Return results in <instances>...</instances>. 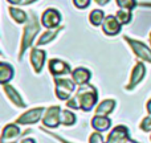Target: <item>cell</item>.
I'll return each instance as SVG.
<instances>
[{
	"mask_svg": "<svg viewBox=\"0 0 151 143\" xmlns=\"http://www.w3.org/2000/svg\"><path fill=\"white\" fill-rule=\"evenodd\" d=\"M49 72L52 73L55 77L57 75H63V74H68V73H72L70 66L65 63V61L57 60V58H52L49 61Z\"/></svg>",
	"mask_w": 151,
	"mask_h": 143,
	"instance_id": "cell-12",
	"label": "cell"
},
{
	"mask_svg": "<svg viewBox=\"0 0 151 143\" xmlns=\"http://www.w3.org/2000/svg\"><path fill=\"white\" fill-rule=\"evenodd\" d=\"M45 57H47L45 50L39 49V48H33V49L31 50V64L36 73H40L42 70L44 63H45Z\"/></svg>",
	"mask_w": 151,
	"mask_h": 143,
	"instance_id": "cell-11",
	"label": "cell"
},
{
	"mask_svg": "<svg viewBox=\"0 0 151 143\" xmlns=\"http://www.w3.org/2000/svg\"><path fill=\"white\" fill-rule=\"evenodd\" d=\"M13 78V68L7 63L0 64V83L5 85L8 81Z\"/></svg>",
	"mask_w": 151,
	"mask_h": 143,
	"instance_id": "cell-19",
	"label": "cell"
},
{
	"mask_svg": "<svg viewBox=\"0 0 151 143\" xmlns=\"http://www.w3.org/2000/svg\"><path fill=\"white\" fill-rule=\"evenodd\" d=\"M76 98H77L80 107L82 111H90L94 106H96L97 101H98V93H97V89L94 88L90 83H85V85H81L78 88L77 93L74 94Z\"/></svg>",
	"mask_w": 151,
	"mask_h": 143,
	"instance_id": "cell-1",
	"label": "cell"
},
{
	"mask_svg": "<svg viewBox=\"0 0 151 143\" xmlns=\"http://www.w3.org/2000/svg\"><path fill=\"white\" fill-rule=\"evenodd\" d=\"M117 20L119 21L121 25H125V24H129L131 21V11L127 9H119L115 15Z\"/></svg>",
	"mask_w": 151,
	"mask_h": 143,
	"instance_id": "cell-23",
	"label": "cell"
},
{
	"mask_svg": "<svg viewBox=\"0 0 151 143\" xmlns=\"http://www.w3.org/2000/svg\"><path fill=\"white\" fill-rule=\"evenodd\" d=\"M74 81L69 78H55V86H56V96L61 101H68L72 97L74 91Z\"/></svg>",
	"mask_w": 151,
	"mask_h": 143,
	"instance_id": "cell-3",
	"label": "cell"
},
{
	"mask_svg": "<svg viewBox=\"0 0 151 143\" xmlns=\"http://www.w3.org/2000/svg\"><path fill=\"white\" fill-rule=\"evenodd\" d=\"M94 1H96L98 5H106L107 3H109V0H94Z\"/></svg>",
	"mask_w": 151,
	"mask_h": 143,
	"instance_id": "cell-31",
	"label": "cell"
},
{
	"mask_svg": "<svg viewBox=\"0 0 151 143\" xmlns=\"http://www.w3.org/2000/svg\"><path fill=\"white\" fill-rule=\"evenodd\" d=\"M73 4L80 9H83V8H88L89 4H90V0H73Z\"/></svg>",
	"mask_w": 151,
	"mask_h": 143,
	"instance_id": "cell-28",
	"label": "cell"
},
{
	"mask_svg": "<svg viewBox=\"0 0 151 143\" xmlns=\"http://www.w3.org/2000/svg\"><path fill=\"white\" fill-rule=\"evenodd\" d=\"M17 135H20V127L15 123H8V125L4 126V129L1 131V142L16 138Z\"/></svg>",
	"mask_w": 151,
	"mask_h": 143,
	"instance_id": "cell-16",
	"label": "cell"
},
{
	"mask_svg": "<svg viewBox=\"0 0 151 143\" xmlns=\"http://www.w3.org/2000/svg\"><path fill=\"white\" fill-rule=\"evenodd\" d=\"M146 110L149 111V114H151V98L147 101V103H146Z\"/></svg>",
	"mask_w": 151,
	"mask_h": 143,
	"instance_id": "cell-32",
	"label": "cell"
},
{
	"mask_svg": "<svg viewBox=\"0 0 151 143\" xmlns=\"http://www.w3.org/2000/svg\"><path fill=\"white\" fill-rule=\"evenodd\" d=\"M129 139H130L129 129L123 125H119L110 131V134L107 135L106 143H126Z\"/></svg>",
	"mask_w": 151,
	"mask_h": 143,
	"instance_id": "cell-7",
	"label": "cell"
},
{
	"mask_svg": "<svg viewBox=\"0 0 151 143\" xmlns=\"http://www.w3.org/2000/svg\"><path fill=\"white\" fill-rule=\"evenodd\" d=\"M61 29H64L63 27H57V28L48 29L45 33H42L41 36H40V39L37 40V42H36V45L37 47H41V45H45V44H48V42H50L52 40L56 39V36L60 33Z\"/></svg>",
	"mask_w": 151,
	"mask_h": 143,
	"instance_id": "cell-17",
	"label": "cell"
},
{
	"mask_svg": "<svg viewBox=\"0 0 151 143\" xmlns=\"http://www.w3.org/2000/svg\"><path fill=\"white\" fill-rule=\"evenodd\" d=\"M110 126H111V121L106 115H94L93 119H91V127L96 131H99V133L109 130Z\"/></svg>",
	"mask_w": 151,
	"mask_h": 143,
	"instance_id": "cell-14",
	"label": "cell"
},
{
	"mask_svg": "<svg viewBox=\"0 0 151 143\" xmlns=\"http://www.w3.org/2000/svg\"><path fill=\"white\" fill-rule=\"evenodd\" d=\"M9 15L12 16V19L19 24H23L28 20L27 17V13L24 12L23 9H19V8H15V7H9Z\"/></svg>",
	"mask_w": 151,
	"mask_h": 143,
	"instance_id": "cell-21",
	"label": "cell"
},
{
	"mask_svg": "<svg viewBox=\"0 0 151 143\" xmlns=\"http://www.w3.org/2000/svg\"><path fill=\"white\" fill-rule=\"evenodd\" d=\"M40 129H41L42 131H45V133H47L48 135H52L53 138H56V139H57L58 142H61V143H72V142L66 141V139H64L63 137H60V135H58V134H53V133H50V131H48V130H45V129H42V126H41V127H40Z\"/></svg>",
	"mask_w": 151,
	"mask_h": 143,
	"instance_id": "cell-29",
	"label": "cell"
},
{
	"mask_svg": "<svg viewBox=\"0 0 151 143\" xmlns=\"http://www.w3.org/2000/svg\"><path fill=\"white\" fill-rule=\"evenodd\" d=\"M76 114L69 110H63L61 111V125L64 126H72L76 123Z\"/></svg>",
	"mask_w": 151,
	"mask_h": 143,
	"instance_id": "cell-22",
	"label": "cell"
},
{
	"mask_svg": "<svg viewBox=\"0 0 151 143\" xmlns=\"http://www.w3.org/2000/svg\"><path fill=\"white\" fill-rule=\"evenodd\" d=\"M89 20H90L91 25H94V27L102 25V23H104V20H105L104 11H101V9H93L90 12V15H89Z\"/></svg>",
	"mask_w": 151,
	"mask_h": 143,
	"instance_id": "cell-20",
	"label": "cell"
},
{
	"mask_svg": "<svg viewBox=\"0 0 151 143\" xmlns=\"http://www.w3.org/2000/svg\"><path fill=\"white\" fill-rule=\"evenodd\" d=\"M72 74V80L74 81L76 85H85V83H89V80H90V72L85 68H77L74 69Z\"/></svg>",
	"mask_w": 151,
	"mask_h": 143,
	"instance_id": "cell-15",
	"label": "cell"
},
{
	"mask_svg": "<svg viewBox=\"0 0 151 143\" xmlns=\"http://www.w3.org/2000/svg\"><path fill=\"white\" fill-rule=\"evenodd\" d=\"M1 143H5V142H1Z\"/></svg>",
	"mask_w": 151,
	"mask_h": 143,
	"instance_id": "cell-37",
	"label": "cell"
},
{
	"mask_svg": "<svg viewBox=\"0 0 151 143\" xmlns=\"http://www.w3.org/2000/svg\"><path fill=\"white\" fill-rule=\"evenodd\" d=\"M114 107H115V101L114 99H104V101L97 106L96 115H106L107 117V115L114 110Z\"/></svg>",
	"mask_w": 151,
	"mask_h": 143,
	"instance_id": "cell-18",
	"label": "cell"
},
{
	"mask_svg": "<svg viewBox=\"0 0 151 143\" xmlns=\"http://www.w3.org/2000/svg\"><path fill=\"white\" fill-rule=\"evenodd\" d=\"M66 106H68L69 109H73V110H78V109H81V107H80V103H78L77 98H76V96L70 97V98H69L68 101H66Z\"/></svg>",
	"mask_w": 151,
	"mask_h": 143,
	"instance_id": "cell-27",
	"label": "cell"
},
{
	"mask_svg": "<svg viewBox=\"0 0 151 143\" xmlns=\"http://www.w3.org/2000/svg\"><path fill=\"white\" fill-rule=\"evenodd\" d=\"M20 143H36V141L32 139V138H24V139L20 141Z\"/></svg>",
	"mask_w": 151,
	"mask_h": 143,
	"instance_id": "cell-30",
	"label": "cell"
},
{
	"mask_svg": "<svg viewBox=\"0 0 151 143\" xmlns=\"http://www.w3.org/2000/svg\"><path fill=\"white\" fill-rule=\"evenodd\" d=\"M8 3H11V4H20L21 0H7Z\"/></svg>",
	"mask_w": 151,
	"mask_h": 143,
	"instance_id": "cell-33",
	"label": "cell"
},
{
	"mask_svg": "<svg viewBox=\"0 0 151 143\" xmlns=\"http://www.w3.org/2000/svg\"><path fill=\"white\" fill-rule=\"evenodd\" d=\"M89 143H105L104 142V137L101 135V133H99V131H94L93 134H90Z\"/></svg>",
	"mask_w": 151,
	"mask_h": 143,
	"instance_id": "cell-26",
	"label": "cell"
},
{
	"mask_svg": "<svg viewBox=\"0 0 151 143\" xmlns=\"http://www.w3.org/2000/svg\"><path fill=\"white\" fill-rule=\"evenodd\" d=\"M33 1H36V0H25V1H24V4H31V3H33Z\"/></svg>",
	"mask_w": 151,
	"mask_h": 143,
	"instance_id": "cell-34",
	"label": "cell"
},
{
	"mask_svg": "<svg viewBox=\"0 0 151 143\" xmlns=\"http://www.w3.org/2000/svg\"><path fill=\"white\" fill-rule=\"evenodd\" d=\"M3 91H4L5 96L8 97V99H9L12 103H15L17 107H25L27 106V103H24L23 98H21L20 93H19V91H16L13 86L5 83V85H3Z\"/></svg>",
	"mask_w": 151,
	"mask_h": 143,
	"instance_id": "cell-13",
	"label": "cell"
},
{
	"mask_svg": "<svg viewBox=\"0 0 151 143\" xmlns=\"http://www.w3.org/2000/svg\"><path fill=\"white\" fill-rule=\"evenodd\" d=\"M142 5H146V7H149V5H150V7H151V4H147V3H146V4H142Z\"/></svg>",
	"mask_w": 151,
	"mask_h": 143,
	"instance_id": "cell-36",
	"label": "cell"
},
{
	"mask_svg": "<svg viewBox=\"0 0 151 143\" xmlns=\"http://www.w3.org/2000/svg\"><path fill=\"white\" fill-rule=\"evenodd\" d=\"M40 32V25H39V20H37L36 15L31 13V17L28 19L25 28L23 32V37H21V44H20V52H19V60H21L24 56V52L28 49L32 45L33 40L36 39L37 33Z\"/></svg>",
	"mask_w": 151,
	"mask_h": 143,
	"instance_id": "cell-2",
	"label": "cell"
},
{
	"mask_svg": "<svg viewBox=\"0 0 151 143\" xmlns=\"http://www.w3.org/2000/svg\"><path fill=\"white\" fill-rule=\"evenodd\" d=\"M61 21V15L57 9L55 8H48L44 11L41 16V23L45 28L52 29V28H57L58 24Z\"/></svg>",
	"mask_w": 151,
	"mask_h": 143,
	"instance_id": "cell-8",
	"label": "cell"
},
{
	"mask_svg": "<svg viewBox=\"0 0 151 143\" xmlns=\"http://www.w3.org/2000/svg\"><path fill=\"white\" fill-rule=\"evenodd\" d=\"M115 3L121 9L131 11L137 7V0H115Z\"/></svg>",
	"mask_w": 151,
	"mask_h": 143,
	"instance_id": "cell-24",
	"label": "cell"
},
{
	"mask_svg": "<svg viewBox=\"0 0 151 143\" xmlns=\"http://www.w3.org/2000/svg\"><path fill=\"white\" fill-rule=\"evenodd\" d=\"M44 111H45L44 107H35V109L28 110L24 114H21L20 117H17L16 125H35L42 118V113Z\"/></svg>",
	"mask_w": 151,
	"mask_h": 143,
	"instance_id": "cell-6",
	"label": "cell"
},
{
	"mask_svg": "<svg viewBox=\"0 0 151 143\" xmlns=\"http://www.w3.org/2000/svg\"><path fill=\"white\" fill-rule=\"evenodd\" d=\"M139 127H141V130H143L145 133H151V115L142 119Z\"/></svg>",
	"mask_w": 151,
	"mask_h": 143,
	"instance_id": "cell-25",
	"label": "cell"
},
{
	"mask_svg": "<svg viewBox=\"0 0 151 143\" xmlns=\"http://www.w3.org/2000/svg\"><path fill=\"white\" fill-rule=\"evenodd\" d=\"M126 143H138V142H135V141H133V139H129V141H127V142H126Z\"/></svg>",
	"mask_w": 151,
	"mask_h": 143,
	"instance_id": "cell-35",
	"label": "cell"
},
{
	"mask_svg": "<svg viewBox=\"0 0 151 143\" xmlns=\"http://www.w3.org/2000/svg\"><path fill=\"white\" fill-rule=\"evenodd\" d=\"M145 74H146V68L142 63H138L135 66H134L133 72H131V77H130V82L126 86V90H133L142 80H143Z\"/></svg>",
	"mask_w": 151,
	"mask_h": 143,
	"instance_id": "cell-10",
	"label": "cell"
},
{
	"mask_svg": "<svg viewBox=\"0 0 151 143\" xmlns=\"http://www.w3.org/2000/svg\"><path fill=\"white\" fill-rule=\"evenodd\" d=\"M61 107L60 106H50L47 109L44 117H42V126L47 129H56L61 123Z\"/></svg>",
	"mask_w": 151,
	"mask_h": 143,
	"instance_id": "cell-5",
	"label": "cell"
},
{
	"mask_svg": "<svg viewBox=\"0 0 151 143\" xmlns=\"http://www.w3.org/2000/svg\"><path fill=\"white\" fill-rule=\"evenodd\" d=\"M102 31L107 36H115L121 32V24L115 16H106L102 23Z\"/></svg>",
	"mask_w": 151,
	"mask_h": 143,
	"instance_id": "cell-9",
	"label": "cell"
},
{
	"mask_svg": "<svg viewBox=\"0 0 151 143\" xmlns=\"http://www.w3.org/2000/svg\"><path fill=\"white\" fill-rule=\"evenodd\" d=\"M123 39L129 42V45L131 47V50L134 52V55H135L137 57L151 64V49L146 44H143V42L139 41V40L130 39V37H127V36H125Z\"/></svg>",
	"mask_w": 151,
	"mask_h": 143,
	"instance_id": "cell-4",
	"label": "cell"
}]
</instances>
